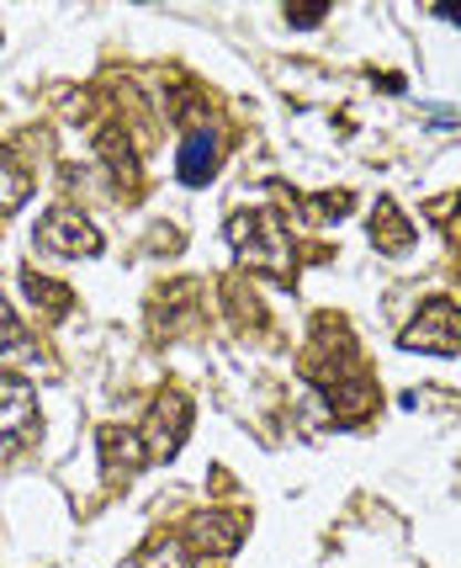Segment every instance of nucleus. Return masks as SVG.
Instances as JSON below:
<instances>
[{
  "mask_svg": "<svg viewBox=\"0 0 461 568\" xmlns=\"http://www.w3.org/2000/svg\"><path fill=\"white\" fill-rule=\"evenodd\" d=\"M228 245L239 250L244 266L270 276H291V240H287V223L255 207V213H234L228 219Z\"/></svg>",
  "mask_w": 461,
  "mask_h": 568,
  "instance_id": "nucleus-1",
  "label": "nucleus"
},
{
  "mask_svg": "<svg viewBox=\"0 0 461 568\" xmlns=\"http://www.w3.org/2000/svg\"><path fill=\"white\" fill-rule=\"evenodd\" d=\"M403 346L409 351H430V356H451L461 351V308L451 297H430L419 308V320L403 329Z\"/></svg>",
  "mask_w": 461,
  "mask_h": 568,
  "instance_id": "nucleus-2",
  "label": "nucleus"
},
{
  "mask_svg": "<svg viewBox=\"0 0 461 568\" xmlns=\"http://www.w3.org/2000/svg\"><path fill=\"white\" fill-rule=\"evenodd\" d=\"M38 250H49V255H70V261H80V255H96V250H101V229L85 219V213L59 207V213H49V219H43V229H38Z\"/></svg>",
  "mask_w": 461,
  "mask_h": 568,
  "instance_id": "nucleus-3",
  "label": "nucleus"
},
{
  "mask_svg": "<svg viewBox=\"0 0 461 568\" xmlns=\"http://www.w3.org/2000/svg\"><path fill=\"white\" fill-rule=\"evenodd\" d=\"M186 430H192V398L181 388H171L165 398H154V409H148V430H144L148 457H175L181 442H186Z\"/></svg>",
  "mask_w": 461,
  "mask_h": 568,
  "instance_id": "nucleus-4",
  "label": "nucleus"
},
{
  "mask_svg": "<svg viewBox=\"0 0 461 568\" xmlns=\"http://www.w3.org/2000/svg\"><path fill=\"white\" fill-rule=\"evenodd\" d=\"M38 425V394L22 377H0V446H17Z\"/></svg>",
  "mask_w": 461,
  "mask_h": 568,
  "instance_id": "nucleus-5",
  "label": "nucleus"
},
{
  "mask_svg": "<svg viewBox=\"0 0 461 568\" xmlns=\"http://www.w3.org/2000/svg\"><path fill=\"white\" fill-rule=\"evenodd\" d=\"M101 468L106 478H133V473L148 463L144 430H122V425H101Z\"/></svg>",
  "mask_w": 461,
  "mask_h": 568,
  "instance_id": "nucleus-6",
  "label": "nucleus"
},
{
  "mask_svg": "<svg viewBox=\"0 0 461 568\" xmlns=\"http://www.w3.org/2000/svg\"><path fill=\"white\" fill-rule=\"evenodd\" d=\"M213 171H218V139L207 128H196V133H186V144H181V181L202 186Z\"/></svg>",
  "mask_w": 461,
  "mask_h": 568,
  "instance_id": "nucleus-7",
  "label": "nucleus"
},
{
  "mask_svg": "<svg viewBox=\"0 0 461 568\" xmlns=\"http://www.w3.org/2000/svg\"><path fill=\"white\" fill-rule=\"evenodd\" d=\"M244 537V516H228V510H213L192 526V542L207 547V552H234Z\"/></svg>",
  "mask_w": 461,
  "mask_h": 568,
  "instance_id": "nucleus-8",
  "label": "nucleus"
},
{
  "mask_svg": "<svg viewBox=\"0 0 461 568\" xmlns=\"http://www.w3.org/2000/svg\"><path fill=\"white\" fill-rule=\"evenodd\" d=\"M22 287L32 303H43L49 320H64V314H70V303H74L70 287H59V282H49V276H38V272H22Z\"/></svg>",
  "mask_w": 461,
  "mask_h": 568,
  "instance_id": "nucleus-9",
  "label": "nucleus"
},
{
  "mask_svg": "<svg viewBox=\"0 0 461 568\" xmlns=\"http://www.w3.org/2000/svg\"><path fill=\"white\" fill-rule=\"evenodd\" d=\"M32 197V175L11 160V149H0V213H11V207H22Z\"/></svg>",
  "mask_w": 461,
  "mask_h": 568,
  "instance_id": "nucleus-10",
  "label": "nucleus"
},
{
  "mask_svg": "<svg viewBox=\"0 0 461 568\" xmlns=\"http://www.w3.org/2000/svg\"><path fill=\"white\" fill-rule=\"evenodd\" d=\"M371 240H377V250H388V255H398V250H409L413 223H403V213H398L392 202H382V219L371 223Z\"/></svg>",
  "mask_w": 461,
  "mask_h": 568,
  "instance_id": "nucleus-11",
  "label": "nucleus"
},
{
  "mask_svg": "<svg viewBox=\"0 0 461 568\" xmlns=\"http://www.w3.org/2000/svg\"><path fill=\"white\" fill-rule=\"evenodd\" d=\"M139 568H196V558H192V547L181 542V537H160V542L144 547Z\"/></svg>",
  "mask_w": 461,
  "mask_h": 568,
  "instance_id": "nucleus-12",
  "label": "nucleus"
},
{
  "mask_svg": "<svg viewBox=\"0 0 461 568\" xmlns=\"http://www.w3.org/2000/svg\"><path fill=\"white\" fill-rule=\"evenodd\" d=\"M6 362H27V329L17 324V314L0 303V367Z\"/></svg>",
  "mask_w": 461,
  "mask_h": 568,
  "instance_id": "nucleus-13",
  "label": "nucleus"
},
{
  "mask_svg": "<svg viewBox=\"0 0 461 568\" xmlns=\"http://www.w3.org/2000/svg\"><path fill=\"white\" fill-rule=\"evenodd\" d=\"M345 207H350V197H314L308 202V213H318V223H329V213H345Z\"/></svg>",
  "mask_w": 461,
  "mask_h": 568,
  "instance_id": "nucleus-14",
  "label": "nucleus"
},
{
  "mask_svg": "<svg viewBox=\"0 0 461 568\" xmlns=\"http://www.w3.org/2000/svg\"><path fill=\"white\" fill-rule=\"evenodd\" d=\"M291 22H297V27H314V22H324V6H308V11H297Z\"/></svg>",
  "mask_w": 461,
  "mask_h": 568,
  "instance_id": "nucleus-15",
  "label": "nucleus"
},
{
  "mask_svg": "<svg viewBox=\"0 0 461 568\" xmlns=\"http://www.w3.org/2000/svg\"><path fill=\"white\" fill-rule=\"evenodd\" d=\"M451 240L461 245V202H457V219H451Z\"/></svg>",
  "mask_w": 461,
  "mask_h": 568,
  "instance_id": "nucleus-16",
  "label": "nucleus"
}]
</instances>
